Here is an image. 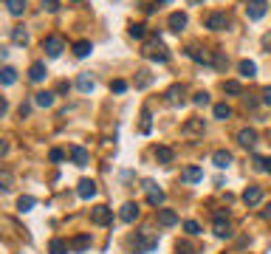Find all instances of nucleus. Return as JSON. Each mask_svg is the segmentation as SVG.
<instances>
[{
  "label": "nucleus",
  "mask_w": 271,
  "mask_h": 254,
  "mask_svg": "<svg viewBox=\"0 0 271 254\" xmlns=\"http://www.w3.org/2000/svg\"><path fill=\"white\" fill-rule=\"evenodd\" d=\"M212 164H215L218 169H226L229 164H232V152L229 150H215L212 152Z\"/></svg>",
  "instance_id": "17"
},
{
  "label": "nucleus",
  "mask_w": 271,
  "mask_h": 254,
  "mask_svg": "<svg viewBox=\"0 0 271 254\" xmlns=\"http://www.w3.org/2000/svg\"><path fill=\"white\" fill-rule=\"evenodd\" d=\"M68 249H71V246H68L65 240H60V237H54V240L48 243V254H68Z\"/></svg>",
  "instance_id": "27"
},
{
  "label": "nucleus",
  "mask_w": 271,
  "mask_h": 254,
  "mask_svg": "<svg viewBox=\"0 0 271 254\" xmlns=\"http://www.w3.org/2000/svg\"><path fill=\"white\" fill-rule=\"evenodd\" d=\"M212 116L218 119V121H226V119H232V107H229L226 102H218V105L212 107Z\"/></svg>",
  "instance_id": "23"
},
{
  "label": "nucleus",
  "mask_w": 271,
  "mask_h": 254,
  "mask_svg": "<svg viewBox=\"0 0 271 254\" xmlns=\"http://www.w3.org/2000/svg\"><path fill=\"white\" fill-rule=\"evenodd\" d=\"M226 65H229V57H223L221 51H215V68H221V71H223Z\"/></svg>",
  "instance_id": "43"
},
{
  "label": "nucleus",
  "mask_w": 271,
  "mask_h": 254,
  "mask_svg": "<svg viewBox=\"0 0 271 254\" xmlns=\"http://www.w3.org/2000/svg\"><path fill=\"white\" fill-rule=\"evenodd\" d=\"M238 141H240V147H255L257 144V130L255 127H243L238 133Z\"/></svg>",
  "instance_id": "15"
},
{
  "label": "nucleus",
  "mask_w": 271,
  "mask_h": 254,
  "mask_svg": "<svg viewBox=\"0 0 271 254\" xmlns=\"http://www.w3.org/2000/svg\"><path fill=\"white\" fill-rule=\"evenodd\" d=\"M54 96H57V93H51V90H40V93H34V105H37V107H51V105H54Z\"/></svg>",
  "instance_id": "22"
},
{
  "label": "nucleus",
  "mask_w": 271,
  "mask_h": 254,
  "mask_svg": "<svg viewBox=\"0 0 271 254\" xmlns=\"http://www.w3.org/2000/svg\"><path fill=\"white\" fill-rule=\"evenodd\" d=\"M207 29L209 31H223V29H229V17L223 12H212V15H207Z\"/></svg>",
  "instance_id": "7"
},
{
  "label": "nucleus",
  "mask_w": 271,
  "mask_h": 254,
  "mask_svg": "<svg viewBox=\"0 0 271 254\" xmlns=\"http://www.w3.org/2000/svg\"><path fill=\"white\" fill-rule=\"evenodd\" d=\"M263 102H266V105L271 107V85L266 88V90H263Z\"/></svg>",
  "instance_id": "47"
},
{
  "label": "nucleus",
  "mask_w": 271,
  "mask_h": 254,
  "mask_svg": "<svg viewBox=\"0 0 271 254\" xmlns=\"http://www.w3.org/2000/svg\"><path fill=\"white\" fill-rule=\"evenodd\" d=\"M71 3H80V0H71Z\"/></svg>",
  "instance_id": "51"
},
{
  "label": "nucleus",
  "mask_w": 271,
  "mask_h": 254,
  "mask_svg": "<svg viewBox=\"0 0 271 254\" xmlns=\"http://www.w3.org/2000/svg\"><path fill=\"white\" fill-rule=\"evenodd\" d=\"M187 3H190V6H201V3H204V0H187Z\"/></svg>",
  "instance_id": "50"
},
{
  "label": "nucleus",
  "mask_w": 271,
  "mask_h": 254,
  "mask_svg": "<svg viewBox=\"0 0 271 254\" xmlns=\"http://www.w3.org/2000/svg\"><path fill=\"white\" fill-rule=\"evenodd\" d=\"M266 12H269L266 0H249V3H246V17H249V20H263Z\"/></svg>",
  "instance_id": "8"
},
{
  "label": "nucleus",
  "mask_w": 271,
  "mask_h": 254,
  "mask_svg": "<svg viewBox=\"0 0 271 254\" xmlns=\"http://www.w3.org/2000/svg\"><path fill=\"white\" fill-rule=\"evenodd\" d=\"M184 232H187V235H201V226H198V220H184Z\"/></svg>",
  "instance_id": "38"
},
{
  "label": "nucleus",
  "mask_w": 271,
  "mask_h": 254,
  "mask_svg": "<svg viewBox=\"0 0 271 254\" xmlns=\"http://www.w3.org/2000/svg\"><path fill=\"white\" fill-rule=\"evenodd\" d=\"M201 178H204V169L198 167V164H192V167H187L181 172V181H184V184H198Z\"/></svg>",
  "instance_id": "13"
},
{
  "label": "nucleus",
  "mask_w": 271,
  "mask_h": 254,
  "mask_svg": "<svg viewBox=\"0 0 271 254\" xmlns=\"http://www.w3.org/2000/svg\"><path fill=\"white\" fill-rule=\"evenodd\" d=\"M238 71H240V76H246V79H252V76H257V65L252 62V60H243L238 65Z\"/></svg>",
  "instance_id": "28"
},
{
  "label": "nucleus",
  "mask_w": 271,
  "mask_h": 254,
  "mask_svg": "<svg viewBox=\"0 0 271 254\" xmlns=\"http://www.w3.org/2000/svg\"><path fill=\"white\" fill-rule=\"evenodd\" d=\"M6 12L12 17H23L26 15V0H6Z\"/></svg>",
  "instance_id": "20"
},
{
  "label": "nucleus",
  "mask_w": 271,
  "mask_h": 254,
  "mask_svg": "<svg viewBox=\"0 0 271 254\" xmlns=\"http://www.w3.org/2000/svg\"><path fill=\"white\" fill-rule=\"evenodd\" d=\"M144 57H147V60H156V62H167V60H170V51L161 43L159 34H153V37L144 43Z\"/></svg>",
  "instance_id": "1"
},
{
  "label": "nucleus",
  "mask_w": 271,
  "mask_h": 254,
  "mask_svg": "<svg viewBox=\"0 0 271 254\" xmlns=\"http://www.w3.org/2000/svg\"><path fill=\"white\" fill-rule=\"evenodd\" d=\"M43 51H46L51 60H57L60 54L65 51V43H63V37H57V34H51V37H46L43 40Z\"/></svg>",
  "instance_id": "3"
},
{
  "label": "nucleus",
  "mask_w": 271,
  "mask_h": 254,
  "mask_svg": "<svg viewBox=\"0 0 271 254\" xmlns=\"http://www.w3.org/2000/svg\"><path fill=\"white\" fill-rule=\"evenodd\" d=\"M34 203H37V201H34L32 195H20V201H17V209H20V212H32Z\"/></svg>",
  "instance_id": "33"
},
{
  "label": "nucleus",
  "mask_w": 271,
  "mask_h": 254,
  "mask_svg": "<svg viewBox=\"0 0 271 254\" xmlns=\"http://www.w3.org/2000/svg\"><path fill=\"white\" fill-rule=\"evenodd\" d=\"M178 212H173V209H159V223L161 226H167V229H170V226H175L178 223Z\"/></svg>",
  "instance_id": "18"
},
{
  "label": "nucleus",
  "mask_w": 271,
  "mask_h": 254,
  "mask_svg": "<svg viewBox=\"0 0 271 254\" xmlns=\"http://www.w3.org/2000/svg\"><path fill=\"white\" fill-rule=\"evenodd\" d=\"M207 130V124H204V119H190L187 124H184V133L187 135H198Z\"/></svg>",
  "instance_id": "19"
},
{
  "label": "nucleus",
  "mask_w": 271,
  "mask_h": 254,
  "mask_svg": "<svg viewBox=\"0 0 271 254\" xmlns=\"http://www.w3.org/2000/svg\"><path fill=\"white\" fill-rule=\"evenodd\" d=\"M119 220H122V223H136V220H139V203H125V206H122V212H119Z\"/></svg>",
  "instance_id": "10"
},
{
  "label": "nucleus",
  "mask_w": 271,
  "mask_h": 254,
  "mask_svg": "<svg viewBox=\"0 0 271 254\" xmlns=\"http://www.w3.org/2000/svg\"><path fill=\"white\" fill-rule=\"evenodd\" d=\"M91 51H94L91 40H80V43H74V57H80V60H85Z\"/></svg>",
  "instance_id": "24"
},
{
  "label": "nucleus",
  "mask_w": 271,
  "mask_h": 254,
  "mask_svg": "<svg viewBox=\"0 0 271 254\" xmlns=\"http://www.w3.org/2000/svg\"><path fill=\"white\" fill-rule=\"evenodd\" d=\"M153 82V76H150V71H139V76H136V88H147V85Z\"/></svg>",
  "instance_id": "37"
},
{
  "label": "nucleus",
  "mask_w": 271,
  "mask_h": 254,
  "mask_svg": "<svg viewBox=\"0 0 271 254\" xmlns=\"http://www.w3.org/2000/svg\"><path fill=\"white\" fill-rule=\"evenodd\" d=\"M144 192H147V203L150 206H161L164 203V189H159L156 181H144Z\"/></svg>",
  "instance_id": "6"
},
{
  "label": "nucleus",
  "mask_w": 271,
  "mask_h": 254,
  "mask_svg": "<svg viewBox=\"0 0 271 254\" xmlns=\"http://www.w3.org/2000/svg\"><path fill=\"white\" fill-rule=\"evenodd\" d=\"M29 110H32V105H20V110H17V113H20V116H29Z\"/></svg>",
  "instance_id": "48"
},
{
  "label": "nucleus",
  "mask_w": 271,
  "mask_h": 254,
  "mask_svg": "<svg viewBox=\"0 0 271 254\" xmlns=\"http://www.w3.org/2000/svg\"><path fill=\"white\" fill-rule=\"evenodd\" d=\"M164 102H167V105H178V102H184V85H173V88H167Z\"/></svg>",
  "instance_id": "16"
},
{
  "label": "nucleus",
  "mask_w": 271,
  "mask_h": 254,
  "mask_svg": "<svg viewBox=\"0 0 271 254\" xmlns=\"http://www.w3.org/2000/svg\"><path fill=\"white\" fill-rule=\"evenodd\" d=\"M167 26H170V31L181 34L187 29V15H184V12H173V15L167 17Z\"/></svg>",
  "instance_id": "11"
},
{
  "label": "nucleus",
  "mask_w": 271,
  "mask_h": 254,
  "mask_svg": "<svg viewBox=\"0 0 271 254\" xmlns=\"http://www.w3.org/2000/svg\"><path fill=\"white\" fill-rule=\"evenodd\" d=\"M192 105H198V107H207V105H209V93H207V90H198V93H192Z\"/></svg>",
  "instance_id": "36"
},
{
  "label": "nucleus",
  "mask_w": 271,
  "mask_h": 254,
  "mask_svg": "<svg viewBox=\"0 0 271 254\" xmlns=\"http://www.w3.org/2000/svg\"><path fill=\"white\" fill-rule=\"evenodd\" d=\"M77 88H80V93H91L96 88V82L91 79V74H80V79H77Z\"/></svg>",
  "instance_id": "25"
},
{
  "label": "nucleus",
  "mask_w": 271,
  "mask_h": 254,
  "mask_svg": "<svg viewBox=\"0 0 271 254\" xmlns=\"http://www.w3.org/2000/svg\"><path fill=\"white\" fill-rule=\"evenodd\" d=\"M255 169H260V172H271V155L269 158H263V155H255Z\"/></svg>",
  "instance_id": "32"
},
{
  "label": "nucleus",
  "mask_w": 271,
  "mask_h": 254,
  "mask_svg": "<svg viewBox=\"0 0 271 254\" xmlns=\"http://www.w3.org/2000/svg\"><path fill=\"white\" fill-rule=\"evenodd\" d=\"M111 90L113 93H125V90H128V82H125V79H116V82H111Z\"/></svg>",
  "instance_id": "44"
},
{
  "label": "nucleus",
  "mask_w": 271,
  "mask_h": 254,
  "mask_svg": "<svg viewBox=\"0 0 271 254\" xmlns=\"http://www.w3.org/2000/svg\"><path fill=\"white\" fill-rule=\"evenodd\" d=\"M91 220H94L96 226H108V223H113V209L105 206V203H99V206L91 209Z\"/></svg>",
  "instance_id": "4"
},
{
  "label": "nucleus",
  "mask_w": 271,
  "mask_h": 254,
  "mask_svg": "<svg viewBox=\"0 0 271 254\" xmlns=\"http://www.w3.org/2000/svg\"><path fill=\"white\" fill-rule=\"evenodd\" d=\"M144 34H147V31H144V26H142V23H133V26H130V37H136V40H142Z\"/></svg>",
  "instance_id": "42"
},
{
  "label": "nucleus",
  "mask_w": 271,
  "mask_h": 254,
  "mask_svg": "<svg viewBox=\"0 0 271 254\" xmlns=\"http://www.w3.org/2000/svg\"><path fill=\"white\" fill-rule=\"evenodd\" d=\"M215 220H229V212L226 209H215Z\"/></svg>",
  "instance_id": "46"
},
{
  "label": "nucleus",
  "mask_w": 271,
  "mask_h": 254,
  "mask_svg": "<svg viewBox=\"0 0 271 254\" xmlns=\"http://www.w3.org/2000/svg\"><path fill=\"white\" fill-rule=\"evenodd\" d=\"M48 158H51L54 164H60V161L65 158V152H63V150H51V152H48Z\"/></svg>",
  "instance_id": "45"
},
{
  "label": "nucleus",
  "mask_w": 271,
  "mask_h": 254,
  "mask_svg": "<svg viewBox=\"0 0 271 254\" xmlns=\"http://www.w3.org/2000/svg\"><path fill=\"white\" fill-rule=\"evenodd\" d=\"M12 43H17V45H26V43H29V31H26L23 26L12 29Z\"/></svg>",
  "instance_id": "30"
},
{
  "label": "nucleus",
  "mask_w": 271,
  "mask_h": 254,
  "mask_svg": "<svg viewBox=\"0 0 271 254\" xmlns=\"http://www.w3.org/2000/svg\"><path fill=\"white\" fill-rule=\"evenodd\" d=\"M223 93H229V96H240V82L226 79V82H223Z\"/></svg>",
  "instance_id": "35"
},
{
  "label": "nucleus",
  "mask_w": 271,
  "mask_h": 254,
  "mask_svg": "<svg viewBox=\"0 0 271 254\" xmlns=\"http://www.w3.org/2000/svg\"><path fill=\"white\" fill-rule=\"evenodd\" d=\"M88 246H91V235H77L71 240V249H74V252H85Z\"/></svg>",
  "instance_id": "29"
},
{
  "label": "nucleus",
  "mask_w": 271,
  "mask_h": 254,
  "mask_svg": "<svg viewBox=\"0 0 271 254\" xmlns=\"http://www.w3.org/2000/svg\"><path fill=\"white\" fill-rule=\"evenodd\" d=\"M43 12H48V15L60 12V0H43Z\"/></svg>",
  "instance_id": "40"
},
{
  "label": "nucleus",
  "mask_w": 271,
  "mask_h": 254,
  "mask_svg": "<svg viewBox=\"0 0 271 254\" xmlns=\"http://www.w3.org/2000/svg\"><path fill=\"white\" fill-rule=\"evenodd\" d=\"M77 195H80L82 201H91V198L96 195V184L91 181V178H82L80 186H77Z\"/></svg>",
  "instance_id": "12"
},
{
  "label": "nucleus",
  "mask_w": 271,
  "mask_h": 254,
  "mask_svg": "<svg viewBox=\"0 0 271 254\" xmlns=\"http://www.w3.org/2000/svg\"><path fill=\"white\" fill-rule=\"evenodd\" d=\"M156 158H159V164H173L175 152H173V147H156Z\"/></svg>",
  "instance_id": "26"
},
{
  "label": "nucleus",
  "mask_w": 271,
  "mask_h": 254,
  "mask_svg": "<svg viewBox=\"0 0 271 254\" xmlns=\"http://www.w3.org/2000/svg\"><path fill=\"white\" fill-rule=\"evenodd\" d=\"M263 186H246V192H243V203L246 206H260V201H263Z\"/></svg>",
  "instance_id": "9"
},
{
  "label": "nucleus",
  "mask_w": 271,
  "mask_h": 254,
  "mask_svg": "<svg viewBox=\"0 0 271 254\" xmlns=\"http://www.w3.org/2000/svg\"><path fill=\"white\" fill-rule=\"evenodd\" d=\"M46 62H34L32 68H29V79H32V82H43V79H46Z\"/></svg>",
  "instance_id": "21"
},
{
  "label": "nucleus",
  "mask_w": 271,
  "mask_h": 254,
  "mask_svg": "<svg viewBox=\"0 0 271 254\" xmlns=\"http://www.w3.org/2000/svg\"><path fill=\"white\" fill-rule=\"evenodd\" d=\"M0 184H3V192H9V189H12V172H9V169H3V172H0Z\"/></svg>",
  "instance_id": "39"
},
{
  "label": "nucleus",
  "mask_w": 271,
  "mask_h": 254,
  "mask_svg": "<svg viewBox=\"0 0 271 254\" xmlns=\"http://www.w3.org/2000/svg\"><path fill=\"white\" fill-rule=\"evenodd\" d=\"M187 57L195 60L198 65H212V62H215V54H212V51L198 48V45H190V48H187Z\"/></svg>",
  "instance_id": "5"
},
{
  "label": "nucleus",
  "mask_w": 271,
  "mask_h": 254,
  "mask_svg": "<svg viewBox=\"0 0 271 254\" xmlns=\"http://www.w3.org/2000/svg\"><path fill=\"white\" fill-rule=\"evenodd\" d=\"M150 130H153V119H150V113L144 110V113H142V133L147 135V133H150Z\"/></svg>",
  "instance_id": "41"
},
{
  "label": "nucleus",
  "mask_w": 271,
  "mask_h": 254,
  "mask_svg": "<svg viewBox=\"0 0 271 254\" xmlns=\"http://www.w3.org/2000/svg\"><path fill=\"white\" fill-rule=\"evenodd\" d=\"M71 161H74L77 167H88L91 155H88V150H85V147H80V144H74V147H71Z\"/></svg>",
  "instance_id": "14"
},
{
  "label": "nucleus",
  "mask_w": 271,
  "mask_h": 254,
  "mask_svg": "<svg viewBox=\"0 0 271 254\" xmlns=\"http://www.w3.org/2000/svg\"><path fill=\"white\" fill-rule=\"evenodd\" d=\"M130 246H133L136 254H150L153 249H159V237L153 235L150 229H144V232H139V235L130 240Z\"/></svg>",
  "instance_id": "2"
},
{
  "label": "nucleus",
  "mask_w": 271,
  "mask_h": 254,
  "mask_svg": "<svg viewBox=\"0 0 271 254\" xmlns=\"http://www.w3.org/2000/svg\"><path fill=\"white\" fill-rule=\"evenodd\" d=\"M263 48H271V37H263Z\"/></svg>",
  "instance_id": "49"
},
{
  "label": "nucleus",
  "mask_w": 271,
  "mask_h": 254,
  "mask_svg": "<svg viewBox=\"0 0 271 254\" xmlns=\"http://www.w3.org/2000/svg\"><path fill=\"white\" fill-rule=\"evenodd\" d=\"M0 79H3V85H15V79H17V71L15 68H3V71H0Z\"/></svg>",
  "instance_id": "34"
},
{
  "label": "nucleus",
  "mask_w": 271,
  "mask_h": 254,
  "mask_svg": "<svg viewBox=\"0 0 271 254\" xmlns=\"http://www.w3.org/2000/svg\"><path fill=\"white\" fill-rule=\"evenodd\" d=\"M215 237H232L229 220H215Z\"/></svg>",
  "instance_id": "31"
}]
</instances>
